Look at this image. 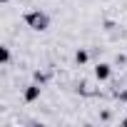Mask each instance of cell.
<instances>
[{
    "mask_svg": "<svg viewBox=\"0 0 127 127\" xmlns=\"http://www.w3.org/2000/svg\"><path fill=\"white\" fill-rule=\"evenodd\" d=\"M25 23H28V28H32V30H37V32H42V30L50 28V18H47L45 13H40V10L25 13Z\"/></svg>",
    "mask_w": 127,
    "mask_h": 127,
    "instance_id": "obj_1",
    "label": "cell"
},
{
    "mask_svg": "<svg viewBox=\"0 0 127 127\" xmlns=\"http://www.w3.org/2000/svg\"><path fill=\"white\" fill-rule=\"evenodd\" d=\"M110 75H112V67L107 65V62H100V65L95 67V77L97 80H110Z\"/></svg>",
    "mask_w": 127,
    "mask_h": 127,
    "instance_id": "obj_2",
    "label": "cell"
},
{
    "mask_svg": "<svg viewBox=\"0 0 127 127\" xmlns=\"http://www.w3.org/2000/svg\"><path fill=\"white\" fill-rule=\"evenodd\" d=\"M40 97V85H28L25 90V102H35Z\"/></svg>",
    "mask_w": 127,
    "mask_h": 127,
    "instance_id": "obj_3",
    "label": "cell"
},
{
    "mask_svg": "<svg viewBox=\"0 0 127 127\" xmlns=\"http://www.w3.org/2000/svg\"><path fill=\"white\" fill-rule=\"evenodd\" d=\"M0 62H3V65L10 62V50H8V47H0Z\"/></svg>",
    "mask_w": 127,
    "mask_h": 127,
    "instance_id": "obj_4",
    "label": "cell"
},
{
    "mask_svg": "<svg viewBox=\"0 0 127 127\" xmlns=\"http://www.w3.org/2000/svg\"><path fill=\"white\" fill-rule=\"evenodd\" d=\"M75 60L80 62V65H82V62H87V52H85V50H77V52H75Z\"/></svg>",
    "mask_w": 127,
    "mask_h": 127,
    "instance_id": "obj_5",
    "label": "cell"
},
{
    "mask_svg": "<svg viewBox=\"0 0 127 127\" xmlns=\"http://www.w3.org/2000/svg\"><path fill=\"white\" fill-rule=\"evenodd\" d=\"M122 125H125V127H127V117H125V120H122Z\"/></svg>",
    "mask_w": 127,
    "mask_h": 127,
    "instance_id": "obj_6",
    "label": "cell"
},
{
    "mask_svg": "<svg viewBox=\"0 0 127 127\" xmlns=\"http://www.w3.org/2000/svg\"><path fill=\"white\" fill-rule=\"evenodd\" d=\"M0 3H10V0H0Z\"/></svg>",
    "mask_w": 127,
    "mask_h": 127,
    "instance_id": "obj_7",
    "label": "cell"
}]
</instances>
